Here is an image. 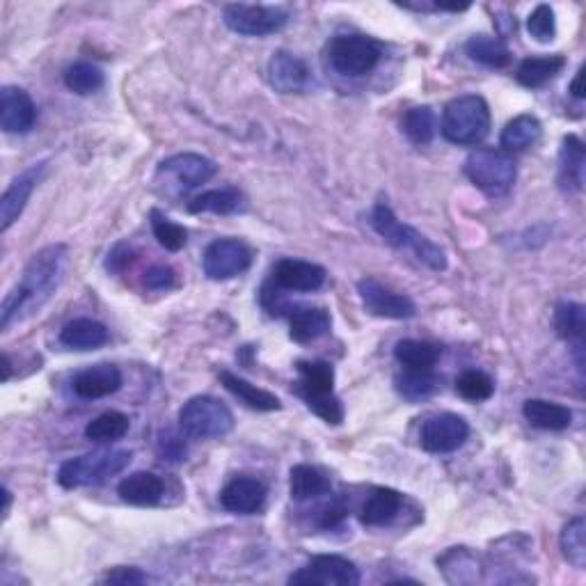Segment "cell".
I'll use <instances>...</instances> for the list:
<instances>
[{
    "label": "cell",
    "mask_w": 586,
    "mask_h": 586,
    "mask_svg": "<svg viewBox=\"0 0 586 586\" xmlns=\"http://www.w3.org/2000/svg\"><path fill=\"white\" fill-rule=\"evenodd\" d=\"M133 261H136V252H133L131 245L120 243V245H115L113 252H110V255H108L106 266H108V271L122 273V271H126V268H129L133 264Z\"/></svg>",
    "instance_id": "48"
},
{
    "label": "cell",
    "mask_w": 586,
    "mask_h": 586,
    "mask_svg": "<svg viewBox=\"0 0 586 586\" xmlns=\"http://www.w3.org/2000/svg\"><path fill=\"white\" fill-rule=\"evenodd\" d=\"M332 316L326 307H296L289 314V337L296 344H310L328 335Z\"/></svg>",
    "instance_id": "20"
},
{
    "label": "cell",
    "mask_w": 586,
    "mask_h": 586,
    "mask_svg": "<svg viewBox=\"0 0 586 586\" xmlns=\"http://www.w3.org/2000/svg\"><path fill=\"white\" fill-rule=\"evenodd\" d=\"M149 223H152L154 239L158 241V245H163L165 250L179 252L188 243L186 227L177 225L168 216H163L158 209H152V213H149Z\"/></svg>",
    "instance_id": "41"
},
{
    "label": "cell",
    "mask_w": 586,
    "mask_h": 586,
    "mask_svg": "<svg viewBox=\"0 0 586 586\" xmlns=\"http://www.w3.org/2000/svg\"><path fill=\"white\" fill-rule=\"evenodd\" d=\"M12 378V362H10V355L3 353V383Z\"/></svg>",
    "instance_id": "52"
},
{
    "label": "cell",
    "mask_w": 586,
    "mask_h": 586,
    "mask_svg": "<svg viewBox=\"0 0 586 586\" xmlns=\"http://www.w3.org/2000/svg\"><path fill=\"white\" fill-rule=\"evenodd\" d=\"M438 566L445 573L447 582L463 584V582H477L479 580V557L467 548H451L438 559Z\"/></svg>",
    "instance_id": "34"
},
{
    "label": "cell",
    "mask_w": 586,
    "mask_h": 586,
    "mask_svg": "<svg viewBox=\"0 0 586 586\" xmlns=\"http://www.w3.org/2000/svg\"><path fill=\"white\" fill-rule=\"evenodd\" d=\"M245 209H248V200L239 188L207 190L188 204L190 213H216V216H234Z\"/></svg>",
    "instance_id": "26"
},
{
    "label": "cell",
    "mask_w": 586,
    "mask_h": 586,
    "mask_svg": "<svg viewBox=\"0 0 586 586\" xmlns=\"http://www.w3.org/2000/svg\"><path fill=\"white\" fill-rule=\"evenodd\" d=\"M564 67V55H536V58H525L518 67V81L525 87H543L552 78H557Z\"/></svg>",
    "instance_id": "32"
},
{
    "label": "cell",
    "mask_w": 586,
    "mask_h": 586,
    "mask_svg": "<svg viewBox=\"0 0 586 586\" xmlns=\"http://www.w3.org/2000/svg\"><path fill=\"white\" fill-rule=\"evenodd\" d=\"M131 429V419L117 410H108V413L94 417L90 424L85 426V438L97 445H110V442L122 440Z\"/></svg>",
    "instance_id": "35"
},
{
    "label": "cell",
    "mask_w": 586,
    "mask_h": 586,
    "mask_svg": "<svg viewBox=\"0 0 586 586\" xmlns=\"http://www.w3.org/2000/svg\"><path fill=\"white\" fill-rule=\"evenodd\" d=\"M582 81H584V67L577 69L573 83H570V94H573L575 99H584V85H582Z\"/></svg>",
    "instance_id": "50"
},
{
    "label": "cell",
    "mask_w": 586,
    "mask_h": 586,
    "mask_svg": "<svg viewBox=\"0 0 586 586\" xmlns=\"http://www.w3.org/2000/svg\"><path fill=\"white\" fill-rule=\"evenodd\" d=\"M303 401L307 403V408H310L316 417H321L326 424L337 426L344 422V406L335 394H326V397H310Z\"/></svg>",
    "instance_id": "44"
},
{
    "label": "cell",
    "mask_w": 586,
    "mask_h": 586,
    "mask_svg": "<svg viewBox=\"0 0 586 586\" xmlns=\"http://www.w3.org/2000/svg\"><path fill=\"white\" fill-rule=\"evenodd\" d=\"M310 78V67L305 65V60L289 51H277L268 62V81L282 94L305 92Z\"/></svg>",
    "instance_id": "19"
},
{
    "label": "cell",
    "mask_w": 586,
    "mask_h": 586,
    "mask_svg": "<svg viewBox=\"0 0 586 586\" xmlns=\"http://www.w3.org/2000/svg\"><path fill=\"white\" fill-rule=\"evenodd\" d=\"M161 451H163V456L168 458V461H181V458L186 456V447L181 445V440H177V438L165 440L161 445Z\"/></svg>",
    "instance_id": "49"
},
{
    "label": "cell",
    "mask_w": 586,
    "mask_h": 586,
    "mask_svg": "<svg viewBox=\"0 0 586 586\" xmlns=\"http://www.w3.org/2000/svg\"><path fill=\"white\" fill-rule=\"evenodd\" d=\"M522 415L534 429L541 431H566L573 422V410L561 406V403L545 399H529L522 406Z\"/></svg>",
    "instance_id": "25"
},
{
    "label": "cell",
    "mask_w": 586,
    "mask_h": 586,
    "mask_svg": "<svg viewBox=\"0 0 586 586\" xmlns=\"http://www.w3.org/2000/svg\"><path fill=\"white\" fill-rule=\"evenodd\" d=\"M440 353L442 351L438 346L419 342V339H401L394 346V358L406 367V371H433V367L440 360Z\"/></svg>",
    "instance_id": "33"
},
{
    "label": "cell",
    "mask_w": 586,
    "mask_h": 586,
    "mask_svg": "<svg viewBox=\"0 0 586 586\" xmlns=\"http://www.w3.org/2000/svg\"><path fill=\"white\" fill-rule=\"evenodd\" d=\"M10 509H12V493L10 488L3 486V518L10 516Z\"/></svg>",
    "instance_id": "51"
},
{
    "label": "cell",
    "mask_w": 586,
    "mask_h": 586,
    "mask_svg": "<svg viewBox=\"0 0 586 586\" xmlns=\"http://www.w3.org/2000/svg\"><path fill=\"white\" fill-rule=\"evenodd\" d=\"M266 495L268 488L264 481L255 477H234L220 493V504L225 511L236 513V516H252V513L261 511Z\"/></svg>",
    "instance_id": "17"
},
{
    "label": "cell",
    "mask_w": 586,
    "mask_h": 586,
    "mask_svg": "<svg viewBox=\"0 0 586 586\" xmlns=\"http://www.w3.org/2000/svg\"><path fill=\"white\" fill-rule=\"evenodd\" d=\"M289 584L307 586H355L360 584V570L353 561L339 554H319L305 568L289 577Z\"/></svg>",
    "instance_id": "10"
},
{
    "label": "cell",
    "mask_w": 586,
    "mask_h": 586,
    "mask_svg": "<svg viewBox=\"0 0 586 586\" xmlns=\"http://www.w3.org/2000/svg\"><path fill=\"white\" fill-rule=\"evenodd\" d=\"M467 179L488 197L509 195L518 179V165L513 156L500 149H477L465 161Z\"/></svg>",
    "instance_id": "6"
},
{
    "label": "cell",
    "mask_w": 586,
    "mask_h": 586,
    "mask_svg": "<svg viewBox=\"0 0 586 586\" xmlns=\"http://www.w3.org/2000/svg\"><path fill=\"white\" fill-rule=\"evenodd\" d=\"M179 429L190 440L223 438L234 429V415L223 401L193 397L179 410Z\"/></svg>",
    "instance_id": "7"
},
{
    "label": "cell",
    "mask_w": 586,
    "mask_h": 586,
    "mask_svg": "<svg viewBox=\"0 0 586 586\" xmlns=\"http://www.w3.org/2000/svg\"><path fill=\"white\" fill-rule=\"evenodd\" d=\"M298 394L300 399L310 397H326L332 392V385H335V369L328 362H298Z\"/></svg>",
    "instance_id": "30"
},
{
    "label": "cell",
    "mask_w": 586,
    "mask_h": 586,
    "mask_svg": "<svg viewBox=\"0 0 586 586\" xmlns=\"http://www.w3.org/2000/svg\"><path fill=\"white\" fill-rule=\"evenodd\" d=\"M220 383H223L236 399H241L245 406L259 413H273V410L282 408V401L275 394L261 390V387L248 383L241 376L232 374V371H220Z\"/></svg>",
    "instance_id": "27"
},
{
    "label": "cell",
    "mask_w": 586,
    "mask_h": 586,
    "mask_svg": "<svg viewBox=\"0 0 586 586\" xmlns=\"http://www.w3.org/2000/svg\"><path fill=\"white\" fill-rule=\"evenodd\" d=\"M252 266V250L239 239L213 241L202 257L204 275L213 282H227Z\"/></svg>",
    "instance_id": "9"
},
{
    "label": "cell",
    "mask_w": 586,
    "mask_h": 586,
    "mask_svg": "<svg viewBox=\"0 0 586 586\" xmlns=\"http://www.w3.org/2000/svg\"><path fill=\"white\" fill-rule=\"evenodd\" d=\"M326 268L303 259H282L273 268V284L282 291L312 293L326 284Z\"/></svg>",
    "instance_id": "15"
},
{
    "label": "cell",
    "mask_w": 586,
    "mask_h": 586,
    "mask_svg": "<svg viewBox=\"0 0 586 586\" xmlns=\"http://www.w3.org/2000/svg\"><path fill=\"white\" fill-rule=\"evenodd\" d=\"M467 438H470V424L456 413L431 415L419 433V442L429 454H451L461 449Z\"/></svg>",
    "instance_id": "12"
},
{
    "label": "cell",
    "mask_w": 586,
    "mask_h": 586,
    "mask_svg": "<svg viewBox=\"0 0 586 586\" xmlns=\"http://www.w3.org/2000/svg\"><path fill=\"white\" fill-rule=\"evenodd\" d=\"M465 53L470 55V60L490 69H504L509 67L513 60L509 46H506L500 37L490 35H474L467 39Z\"/></svg>",
    "instance_id": "29"
},
{
    "label": "cell",
    "mask_w": 586,
    "mask_h": 586,
    "mask_svg": "<svg viewBox=\"0 0 586 586\" xmlns=\"http://www.w3.org/2000/svg\"><path fill=\"white\" fill-rule=\"evenodd\" d=\"M527 30L536 42L548 44L557 35V19H554V10L550 5H538L536 10L529 14Z\"/></svg>",
    "instance_id": "43"
},
{
    "label": "cell",
    "mask_w": 586,
    "mask_h": 586,
    "mask_svg": "<svg viewBox=\"0 0 586 586\" xmlns=\"http://www.w3.org/2000/svg\"><path fill=\"white\" fill-rule=\"evenodd\" d=\"M348 516V509L342 500H330L328 504H323L319 511H316V525L321 529H332L337 525H342L344 518Z\"/></svg>",
    "instance_id": "45"
},
{
    "label": "cell",
    "mask_w": 586,
    "mask_h": 586,
    "mask_svg": "<svg viewBox=\"0 0 586 586\" xmlns=\"http://www.w3.org/2000/svg\"><path fill=\"white\" fill-rule=\"evenodd\" d=\"M37 122V106L26 90L5 85L0 90V129L5 133H30Z\"/></svg>",
    "instance_id": "14"
},
{
    "label": "cell",
    "mask_w": 586,
    "mask_h": 586,
    "mask_svg": "<svg viewBox=\"0 0 586 586\" xmlns=\"http://www.w3.org/2000/svg\"><path fill=\"white\" fill-rule=\"evenodd\" d=\"M124 385L122 371L115 367V364H94V367H87L78 371L71 380V387H74V394L81 399H104L110 394L120 392Z\"/></svg>",
    "instance_id": "18"
},
{
    "label": "cell",
    "mask_w": 586,
    "mask_h": 586,
    "mask_svg": "<svg viewBox=\"0 0 586 586\" xmlns=\"http://www.w3.org/2000/svg\"><path fill=\"white\" fill-rule=\"evenodd\" d=\"M108 328L94 319H74L60 330V344L71 351H94L108 344Z\"/></svg>",
    "instance_id": "24"
},
{
    "label": "cell",
    "mask_w": 586,
    "mask_h": 586,
    "mask_svg": "<svg viewBox=\"0 0 586 586\" xmlns=\"http://www.w3.org/2000/svg\"><path fill=\"white\" fill-rule=\"evenodd\" d=\"M289 490L293 500L307 502V500H316V497L326 495L330 490V481L319 467L296 465L289 477Z\"/></svg>",
    "instance_id": "31"
},
{
    "label": "cell",
    "mask_w": 586,
    "mask_h": 586,
    "mask_svg": "<svg viewBox=\"0 0 586 586\" xmlns=\"http://www.w3.org/2000/svg\"><path fill=\"white\" fill-rule=\"evenodd\" d=\"M117 495L131 506H156L165 495V483L154 472H133L120 481Z\"/></svg>",
    "instance_id": "21"
},
{
    "label": "cell",
    "mask_w": 586,
    "mask_h": 586,
    "mask_svg": "<svg viewBox=\"0 0 586 586\" xmlns=\"http://www.w3.org/2000/svg\"><path fill=\"white\" fill-rule=\"evenodd\" d=\"M174 280H177V275L170 266L163 264H156L145 273V287L152 291H168L174 287Z\"/></svg>",
    "instance_id": "46"
},
{
    "label": "cell",
    "mask_w": 586,
    "mask_h": 586,
    "mask_svg": "<svg viewBox=\"0 0 586 586\" xmlns=\"http://www.w3.org/2000/svg\"><path fill=\"white\" fill-rule=\"evenodd\" d=\"M131 463L129 451L120 449H101L92 451V454H83L71 461L62 463L58 470V483L67 490L87 488V486H101L115 474L124 472Z\"/></svg>",
    "instance_id": "4"
},
{
    "label": "cell",
    "mask_w": 586,
    "mask_h": 586,
    "mask_svg": "<svg viewBox=\"0 0 586 586\" xmlns=\"http://www.w3.org/2000/svg\"><path fill=\"white\" fill-rule=\"evenodd\" d=\"M101 582L104 584H122V586H126V584H145V582H149V575H145L142 573L140 568H126V566H120V568H113V570H108V573L101 577Z\"/></svg>",
    "instance_id": "47"
},
{
    "label": "cell",
    "mask_w": 586,
    "mask_h": 586,
    "mask_svg": "<svg viewBox=\"0 0 586 586\" xmlns=\"http://www.w3.org/2000/svg\"><path fill=\"white\" fill-rule=\"evenodd\" d=\"M216 172L218 165L211 158L195 152L170 156L158 165V177H168L172 184H177L181 193H188V190L207 184L209 179L216 177Z\"/></svg>",
    "instance_id": "13"
},
{
    "label": "cell",
    "mask_w": 586,
    "mask_h": 586,
    "mask_svg": "<svg viewBox=\"0 0 586 586\" xmlns=\"http://www.w3.org/2000/svg\"><path fill=\"white\" fill-rule=\"evenodd\" d=\"M403 495L394 488H374L360 509V520L367 527H385L401 513Z\"/></svg>",
    "instance_id": "23"
},
{
    "label": "cell",
    "mask_w": 586,
    "mask_h": 586,
    "mask_svg": "<svg viewBox=\"0 0 586 586\" xmlns=\"http://www.w3.org/2000/svg\"><path fill=\"white\" fill-rule=\"evenodd\" d=\"M358 293L360 300L371 316H378V319H390V321H406L413 319L417 314V305L403 293L392 291L385 287L383 282L374 280V277H364L358 282Z\"/></svg>",
    "instance_id": "11"
},
{
    "label": "cell",
    "mask_w": 586,
    "mask_h": 586,
    "mask_svg": "<svg viewBox=\"0 0 586 586\" xmlns=\"http://www.w3.org/2000/svg\"><path fill=\"white\" fill-rule=\"evenodd\" d=\"M69 268V250L65 243L46 245L33 255L23 268L21 280L7 291L0 305V330L7 332L14 323L26 321L37 314L55 296L65 282Z\"/></svg>",
    "instance_id": "1"
},
{
    "label": "cell",
    "mask_w": 586,
    "mask_h": 586,
    "mask_svg": "<svg viewBox=\"0 0 586 586\" xmlns=\"http://www.w3.org/2000/svg\"><path fill=\"white\" fill-rule=\"evenodd\" d=\"M435 129H438V126H435V113L431 106L410 108L401 120V131L406 133V138L417 147L429 145L435 138Z\"/></svg>",
    "instance_id": "37"
},
{
    "label": "cell",
    "mask_w": 586,
    "mask_h": 586,
    "mask_svg": "<svg viewBox=\"0 0 586 586\" xmlns=\"http://www.w3.org/2000/svg\"><path fill=\"white\" fill-rule=\"evenodd\" d=\"M371 227H374L380 239L387 245H392L394 250L410 252L417 261L429 266L431 271H447V252L442 250L440 245H435L431 239H426L422 232H417L415 227L401 223L387 204H376L374 213H371Z\"/></svg>",
    "instance_id": "2"
},
{
    "label": "cell",
    "mask_w": 586,
    "mask_h": 586,
    "mask_svg": "<svg viewBox=\"0 0 586 586\" xmlns=\"http://www.w3.org/2000/svg\"><path fill=\"white\" fill-rule=\"evenodd\" d=\"M561 552L570 566L584 568L586 566V520L584 516H575L568 522L559 538Z\"/></svg>",
    "instance_id": "38"
},
{
    "label": "cell",
    "mask_w": 586,
    "mask_h": 586,
    "mask_svg": "<svg viewBox=\"0 0 586 586\" xmlns=\"http://www.w3.org/2000/svg\"><path fill=\"white\" fill-rule=\"evenodd\" d=\"M383 58V44L367 35H337L326 46V60L332 71L346 78L371 74Z\"/></svg>",
    "instance_id": "5"
},
{
    "label": "cell",
    "mask_w": 586,
    "mask_h": 586,
    "mask_svg": "<svg viewBox=\"0 0 586 586\" xmlns=\"http://www.w3.org/2000/svg\"><path fill=\"white\" fill-rule=\"evenodd\" d=\"M456 392L461 394L465 401H472V403L488 401L495 394V383H493V378H490L488 374H483V371L470 369V371H465V374L458 376Z\"/></svg>",
    "instance_id": "42"
},
{
    "label": "cell",
    "mask_w": 586,
    "mask_h": 586,
    "mask_svg": "<svg viewBox=\"0 0 586 586\" xmlns=\"http://www.w3.org/2000/svg\"><path fill=\"white\" fill-rule=\"evenodd\" d=\"M543 136V124L534 115H518L504 126L500 145L504 152H525Z\"/></svg>",
    "instance_id": "28"
},
{
    "label": "cell",
    "mask_w": 586,
    "mask_h": 586,
    "mask_svg": "<svg viewBox=\"0 0 586 586\" xmlns=\"http://www.w3.org/2000/svg\"><path fill=\"white\" fill-rule=\"evenodd\" d=\"M44 170H46V163L30 165V168L23 170L19 177L12 181L10 188L5 190L3 200H0V229H3V232H7V229L21 218V213L30 202V195L35 193Z\"/></svg>",
    "instance_id": "16"
},
{
    "label": "cell",
    "mask_w": 586,
    "mask_h": 586,
    "mask_svg": "<svg viewBox=\"0 0 586 586\" xmlns=\"http://www.w3.org/2000/svg\"><path fill=\"white\" fill-rule=\"evenodd\" d=\"M223 17H225L227 28L243 37L275 35L289 23V12L277 5L234 3L225 7Z\"/></svg>",
    "instance_id": "8"
},
{
    "label": "cell",
    "mask_w": 586,
    "mask_h": 586,
    "mask_svg": "<svg viewBox=\"0 0 586 586\" xmlns=\"http://www.w3.org/2000/svg\"><path fill=\"white\" fill-rule=\"evenodd\" d=\"M586 149L577 136H566L559 152V186L568 193H580L584 186Z\"/></svg>",
    "instance_id": "22"
},
{
    "label": "cell",
    "mask_w": 586,
    "mask_h": 586,
    "mask_svg": "<svg viewBox=\"0 0 586 586\" xmlns=\"http://www.w3.org/2000/svg\"><path fill=\"white\" fill-rule=\"evenodd\" d=\"M394 383H397V392L403 399L417 403L431 397L435 387H438V378L433 376V371H406Z\"/></svg>",
    "instance_id": "40"
},
{
    "label": "cell",
    "mask_w": 586,
    "mask_h": 586,
    "mask_svg": "<svg viewBox=\"0 0 586 586\" xmlns=\"http://www.w3.org/2000/svg\"><path fill=\"white\" fill-rule=\"evenodd\" d=\"M104 81V71L97 65H92V62H74V65L67 67L65 71L67 90L81 94V97L99 92L101 87H104Z\"/></svg>",
    "instance_id": "39"
},
{
    "label": "cell",
    "mask_w": 586,
    "mask_h": 586,
    "mask_svg": "<svg viewBox=\"0 0 586 586\" xmlns=\"http://www.w3.org/2000/svg\"><path fill=\"white\" fill-rule=\"evenodd\" d=\"M440 131L451 145H479L490 133L488 101L479 94H465V97L449 101L442 113Z\"/></svg>",
    "instance_id": "3"
},
{
    "label": "cell",
    "mask_w": 586,
    "mask_h": 586,
    "mask_svg": "<svg viewBox=\"0 0 586 586\" xmlns=\"http://www.w3.org/2000/svg\"><path fill=\"white\" fill-rule=\"evenodd\" d=\"M554 330L561 339L582 344L586 332V310L580 303H559L554 310Z\"/></svg>",
    "instance_id": "36"
}]
</instances>
